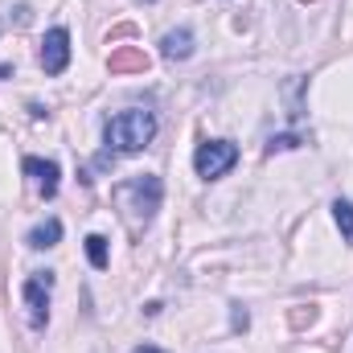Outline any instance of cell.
Segmentation results:
<instances>
[{"label": "cell", "mask_w": 353, "mask_h": 353, "mask_svg": "<svg viewBox=\"0 0 353 353\" xmlns=\"http://www.w3.org/2000/svg\"><path fill=\"white\" fill-rule=\"evenodd\" d=\"M152 136H157V115L144 107H128V111L111 115L103 128V140L111 152H140L152 144Z\"/></svg>", "instance_id": "cell-1"}, {"label": "cell", "mask_w": 353, "mask_h": 353, "mask_svg": "<svg viewBox=\"0 0 353 353\" xmlns=\"http://www.w3.org/2000/svg\"><path fill=\"white\" fill-rule=\"evenodd\" d=\"M234 161H239V148H234L230 140H205V144H197V152H193V169H197V176H205V181L230 173Z\"/></svg>", "instance_id": "cell-2"}, {"label": "cell", "mask_w": 353, "mask_h": 353, "mask_svg": "<svg viewBox=\"0 0 353 353\" xmlns=\"http://www.w3.org/2000/svg\"><path fill=\"white\" fill-rule=\"evenodd\" d=\"M119 197L123 201H136L132 210L148 222L157 210H161V197H165V189H161V176H152V173H144V176H132L123 189H119Z\"/></svg>", "instance_id": "cell-3"}, {"label": "cell", "mask_w": 353, "mask_h": 353, "mask_svg": "<svg viewBox=\"0 0 353 353\" xmlns=\"http://www.w3.org/2000/svg\"><path fill=\"white\" fill-rule=\"evenodd\" d=\"M50 288H54V275H50V271L29 275L25 288H21L25 308H29V325H33V329H41V325L50 321Z\"/></svg>", "instance_id": "cell-4"}, {"label": "cell", "mask_w": 353, "mask_h": 353, "mask_svg": "<svg viewBox=\"0 0 353 353\" xmlns=\"http://www.w3.org/2000/svg\"><path fill=\"white\" fill-rule=\"evenodd\" d=\"M66 66H70V33L58 25V29H50L46 41H41V70H46V74H62Z\"/></svg>", "instance_id": "cell-5"}, {"label": "cell", "mask_w": 353, "mask_h": 353, "mask_svg": "<svg viewBox=\"0 0 353 353\" xmlns=\"http://www.w3.org/2000/svg\"><path fill=\"white\" fill-rule=\"evenodd\" d=\"M21 169L33 176V185H37V193H41V197H54V193H58V185H62V169H58V161L25 157V165H21Z\"/></svg>", "instance_id": "cell-6"}, {"label": "cell", "mask_w": 353, "mask_h": 353, "mask_svg": "<svg viewBox=\"0 0 353 353\" xmlns=\"http://www.w3.org/2000/svg\"><path fill=\"white\" fill-rule=\"evenodd\" d=\"M161 54H165L169 62H185V58L193 54V29H173V33H165V37H161Z\"/></svg>", "instance_id": "cell-7"}, {"label": "cell", "mask_w": 353, "mask_h": 353, "mask_svg": "<svg viewBox=\"0 0 353 353\" xmlns=\"http://www.w3.org/2000/svg\"><path fill=\"white\" fill-rule=\"evenodd\" d=\"M33 251H50V247H58L62 243V222L58 218H46V222H37L33 230H29V239H25Z\"/></svg>", "instance_id": "cell-8"}, {"label": "cell", "mask_w": 353, "mask_h": 353, "mask_svg": "<svg viewBox=\"0 0 353 353\" xmlns=\"http://www.w3.org/2000/svg\"><path fill=\"white\" fill-rule=\"evenodd\" d=\"M333 218H337V226H341V239L353 243V205H350V201H341V197H337V201H333Z\"/></svg>", "instance_id": "cell-9"}, {"label": "cell", "mask_w": 353, "mask_h": 353, "mask_svg": "<svg viewBox=\"0 0 353 353\" xmlns=\"http://www.w3.org/2000/svg\"><path fill=\"white\" fill-rule=\"evenodd\" d=\"M87 259H90L94 271H103V267H107V239H103V234H90V239H87Z\"/></svg>", "instance_id": "cell-10"}, {"label": "cell", "mask_w": 353, "mask_h": 353, "mask_svg": "<svg viewBox=\"0 0 353 353\" xmlns=\"http://www.w3.org/2000/svg\"><path fill=\"white\" fill-rule=\"evenodd\" d=\"M128 66H144V54H119V58H111V70H128Z\"/></svg>", "instance_id": "cell-11"}, {"label": "cell", "mask_w": 353, "mask_h": 353, "mask_svg": "<svg viewBox=\"0 0 353 353\" xmlns=\"http://www.w3.org/2000/svg\"><path fill=\"white\" fill-rule=\"evenodd\" d=\"M132 353H165V350H157V345H136Z\"/></svg>", "instance_id": "cell-12"}, {"label": "cell", "mask_w": 353, "mask_h": 353, "mask_svg": "<svg viewBox=\"0 0 353 353\" xmlns=\"http://www.w3.org/2000/svg\"><path fill=\"white\" fill-rule=\"evenodd\" d=\"M0 79H12V66L8 62H0Z\"/></svg>", "instance_id": "cell-13"}]
</instances>
